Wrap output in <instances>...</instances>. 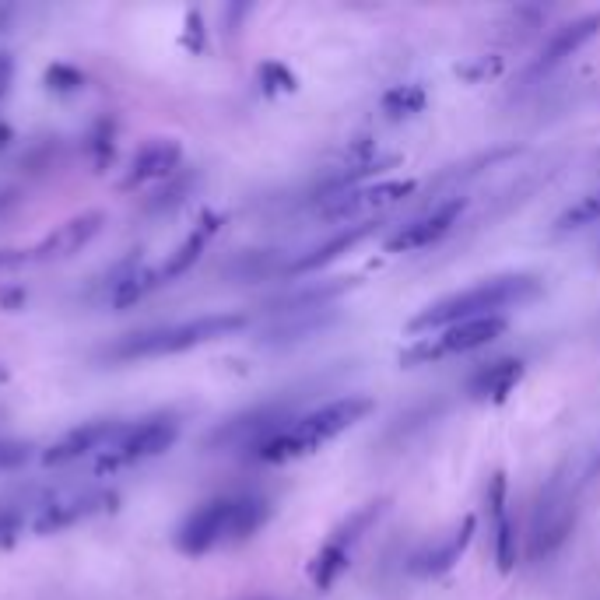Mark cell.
<instances>
[{"mask_svg": "<svg viewBox=\"0 0 600 600\" xmlns=\"http://www.w3.org/2000/svg\"><path fill=\"white\" fill-rule=\"evenodd\" d=\"M541 292L534 278L527 274H502L492 281H478L471 288H460L453 295H443L439 302L425 306L422 313L411 320V330H425V334H436V330L457 327V323L471 320H488V316H502L506 309H516L523 302H530Z\"/></svg>", "mask_w": 600, "mask_h": 600, "instance_id": "6da1fadb", "label": "cell"}, {"mask_svg": "<svg viewBox=\"0 0 600 600\" xmlns=\"http://www.w3.org/2000/svg\"><path fill=\"white\" fill-rule=\"evenodd\" d=\"M372 411L369 397H341L327 400L320 408L306 411V415L292 418L285 429H278L264 446H260V457L264 460H295L309 457L320 446H327L330 439H337L341 432H348L351 425H358Z\"/></svg>", "mask_w": 600, "mask_h": 600, "instance_id": "7a4b0ae2", "label": "cell"}, {"mask_svg": "<svg viewBox=\"0 0 600 600\" xmlns=\"http://www.w3.org/2000/svg\"><path fill=\"white\" fill-rule=\"evenodd\" d=\"M239 327H243V316H236V313H211V316H197V320L165 323V327H151V330H141V334H130L123 344H116L113 355L116 358L179 355V351L208 344V341H215V337H225Z\"/></svg>", "mask_w": 600, "mask_h": 600, "instance_id": "3957f363", "label": "cell"}, {"mask_svg": "<svg viewBox=\"0 0 600 600\" xmlns=\"http://www.w3.org/2000/svg\"><path fill=\"white\" fill-rule=\"evenodd\" d=\"M260 523V502L250 499H218L190 516L179 530V544L186 551H208L222 541L250 534Z\"/></svg>", "mask_w": 600, "mask_h": 600, "instance_id": "277c9868", "label": "cell"}, {"mask_svg": "<svg viewBox=\"0 0 600 600\" xmlns=\"http://www.w3.org/2000/svg\"><path fill=\"white\" fill-rule=\"evenodd\" d=\"M179 436V422L172 418H148L137 425H120L116 436L106 443V450L95 457V471L99 474H116L123 467L144 464L155 460L158 453H165Z\"/></svg>", "mask_w": 600, "mask_h": 600, "instance_id": "5b68a950", "label": "cell"}, {"mask_svg": "<svg viewBox=\"0 0 600 600\" xmlns=\"http://www.w3.org/2000/svg\"><path fill=\"white\" fill-rule=\"evenodd\" d=\"M506 316H488V320H471V323H457V327L436 330V334L422 337L415 348L404 351V362H443V358L453 355H471V351L485 348V344L499 341L506 334Z\"/></svg>", "mask_w": 600, "mask_h": 600, "instance_id": "8992f818", "label": "cell"}, {"mask_svg": "<svg viewBox=\"0 0 600 600\" xmlns=\"http://www.w3.org/2000/svg\"><path fill=\"white\" fill-rule=\"evenodd\" d=\"M109 502L106 492H57L46 495L43 502L32 506L29 516H22V530H36V534H57L64 527H74L78 520H88L92 513H99Z\"/></svg>", "mask_w": 600, "mask_h": 600, "instance_id": "52a82bcc", "label": "cell"}, {"mask_svg": "<svg viewBox=\"0 0 600 600\" xmlns=\"http://www.w3.org/2000/svg\"><path fill=\"white\" fill-rule=\"evenodd\" d=\"M460 215H464V200L460 197L446 200V204H436L432 211H425V215H418V218H411V222L400 225V229L390 236V243H386V250L390 253L425 250V246L439 243V239H443L446 232L460 222Z\"/></svg>", "mask_w": 600, "mask_h": 600, "instance_id": "ba28073f", "label": "cell"}, {"mask_svg": "<svg viewBox=\"0 0 600 600\" xmlns=\"http://www.w3.org/2000/svg\"><path fill=\"white\" fill-rule=\"evenodd\" d=\"M102 229V215H81L71 222L57 225L53 232H46L32 250H25L22 257H15L18 264H50V260H67L74 253H81Z\"/></svg>", "mask_w": 600, "mask_h": 600, "instance_id": "9c48e42d", "label": "cell"}, {"mask_svg": "<svg viewBox=\"0 0 600 600\" xmlns=\"http://www.w3.org/2000/svg\"><path fill=\"white\" fill-rule=\"evenodd\" d=\"M415 190L411 183H379L369 186V190H355L344 193V200H337L334 215L337 218H358V215H379V211L393 208L400 197H408Z\"/></svg>", "mask_w": 600, "mask_h": 600, "instance_id": "30bf717a", "label": "cell"}, {"mask_svg": "<svg viewBox=\"0 0 600 600\" xmlns=\"http://www.w3.org/2000/svg\"><path fill=\"white\" fill-rule=\"evenodd\" d=\"M179 158V144L176 141H151L144 144L134 155V165H130V183H144V179H158L176 165Z\"/></svg>", "mask_w": 600, "mask_h": 600, "instance_id": "8fae6325", "label": "cell"}, {"mask_svg": "<svg viewBox=\"0 0 600 600\" xmlns=\"http://www.w3.org/2000/svg\"><path fill=\"white\" fill-rule=\"evenodd\" d=\"M520 379V362H495V365H488L485 372H481L478 379L471 383V390L478 393V397H502V393H509V386Z\"/></svg>", "mask_w": 600, "mask_h": 600, "instance_id": "7c38bea8", "label": "cell"}, {"mask_svg": "<svg viewBox=\"0 0 600 600\" xmlns=\"http://www.w3.org/2000/svg\"><path fill=\"white\" fill-rule=\"evenodd\" d=\"M590 225H600V190L586 193L579 197L572 208H565L558 215V229L569 232V229H590Z\"/></svg>", "mask_w": 600, "mask_h": 600, "instance_id": "4fadbf2b", "label": "cell"}, {"mask_svg": "<svg viewBox=\"0 0 600 600\" xmlns=\"http://www.w3.org/2000/svg\"><path fill=\"white\" fill-rule=\"evenodd\" d=\"M600 25V18H586V22H579V25H569L572 32H562V36L551 43V50H548V60H562V57H569L572 50H576L583 39H590L593 36V29Z\"/></svg>", "mask_w": 600, "mask_h": 600, "instance_id": "5bb4252c", "label": "cell"}, {"mask_svg": "<svg viewBox=\"0 0 600 600\" xmlns=\"http://www.w3.org/2000/svg\"><path fill=\"white\" fill-rule=\"evenodd\" d=\"M22 460V450L18 446H0V467H11Z\"/></svg>", "mask_w": 600, "mask_h": 600, "instance_id": "9a60e30c", "label": "cell"}, {"mask_svg": "<svg viewBox=\"0 0 600 600\" xmlns=\"http://www.w3.org/2000/svg\"><path fill=\"white\" fill-rule=\"evenodd\" d=\"M8 81H11V60L0 57V95L8 92Z\"/></svg>", "mask_w": 600, "mask_h": 600, "instance_id": "2e32d148", "label": "cell"}]
</instances>
